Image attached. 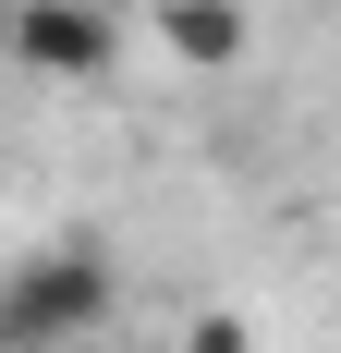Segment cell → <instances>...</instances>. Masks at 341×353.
I'll return each instance as SVG.
<instances>
[{
	"mask_svg": "<svg viewBox=\"0 0 341 353\" xmlns=\"http://www.w3.org/2000/svg\"><path fill=\"white\" fill-rule=\"evenodd\" d=\"M12 61L49 85H98L110 73V0H12Z\"/></svg>",
	"mask_w": 341,
	"mask_h": 353,
	"instance_id": "obj_2",
	"label": "cell"
},
{
	"mask_svg": "<svg viewBox=\"0 0 341 353\" xmlns=\"http://www.w3.org/2000/svg\"><path fill=\"white\" fill-rule=\"evenodd\" d=\"M183 353H256V329H244L232 305H195V317H183Z\"/></svg>",
	"mask_w": 341,
	"mask_h": 353,
	"instance_id": "obj_4",
	"label": "cell"
},
{
	"mask_svg": "<svg viewBox=\"0 0 341 353\" xmlns=\"http://www.w3.org/2000/svg\"><path fill=\"white\" fill-rule=\"evenodd\" d=\"M73 353H122V341H110V329H98V341H73Z\"/></svg>",
	"mask_w": 341,
	"mask_h": 353,
	"instance_id": "obj_5",
	"label": "cell"
},
{
	"mask_svg": "<svg viewBox=\"0 0 341 353\" xmlns=\"http://www.w3.org/2000/svg\"><path fill=\"white\" fill-rule=\"evenodd\" d=\"M110 305H122V268H110L98 232H61V244H37L0 268V353H73L98 341Z\"/></svg>",
	"mask_w": 341,
	"mask_h": 353,
	"instance_id": "obj_1",
	"label": "cell"
},
{
	"mask_svg": "<svg viewBox=\"0 0 341 353\" xmlns=\"http://www.w3.org/2000/svg\"><path fill=\"white\" fill-rule=\"evenodd\" d=\"M244 0H159V49L170 61H195V73H232L244 61Z\"/></svg>",
	"mask_w": 341,
	"mask_h": 353,
	"instance_id": "obj_3",
	"label": "cell"
},
{
	"mask_svg": "<svg viewBox=\"0 0 341 353\" xmlns=\"http://www.w3.org/2000/svg\"><path fill=\"white\" fill-rule=\"evenodd\" d=\"M0 49H12V0H0Z\"/></svg>",
	"mask_w": 341,
	"mask_h": 353,
	"instance_id": "obj_6",
	"label": "cell"
}]
</instances>
